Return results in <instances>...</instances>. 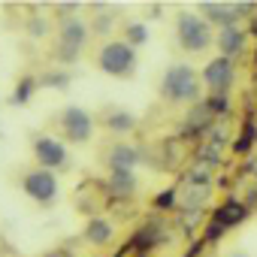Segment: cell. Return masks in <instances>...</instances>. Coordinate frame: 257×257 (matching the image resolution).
Masks as SVG:
<instances>
[{"label": "cell", "instance_id": "obj_1", "mask_svg": "<svg viewBox=\"0 0 257 257\" xmlns=\"http://www.w3.org/2000/svg\"><path fill=\"white\" fill-rule=\"evenodd\" d=\"M161 97L170 103H200V79L188 64H173L161 79Z\"/></svg>", "mask_w": 257, "mask_h": 257}, {"label": "cell", "instance_id": "obj_2", "mask_svg": "<svg viewBox=\"0 0 257 257\" xmlns=\"http://www.w3.org/2000/svg\"><path fill=\"white\" fill-rule=\"evenodd\" d=\"M97 67L106 76L127 79V76H134V70H137V52H134V46H127L124 40H109L97 52Z\"/></svg>", "mask_w": 257, "mask_h": 257}, {"label": "cell", "instance_id": "obj_3", "mask_svg": "<svg viewBox=\"0 0 257 257\" xmlns=\"http://www.w3.org/2000/svg\"><path fill=\"white\" fill-rule=\"evenodd\" d=\"M176 37H179V46L188 52V55H197V52H206L212 46V28L203 16H194V13H179L176 19Z\"/></svg>", "mask_w": 257, "mask_h": 257}, {"label": "cell", "instance_id": "obj_4", "mask_svg": "<svg viewBox=\"0 0 257 257\" xmlns=\"http://www.w3.org/2000/svg\"><path fill=\"white\" fill-rule=\"evenodd\" d=\"M233 79H236V67L230 58H212L206 67H203V82L209 88V97H227L230 88H233Z\"/></svg>", "mask_w": 257, "mask_h": 257}, {"label": "cell", "instance_id": "obj_5", "mask_svg": "<svg viewBox=\"0 0 257 257\" xmlns=\"http://www.w3.org/2000/svg\"><path fill=\"white\" fill-rule=\"evenodd\" d=\"M22 188H25V194H28L34 203H40V206H49V203L58 197V179H55L52 170H31V173L22 179Z\"/></svg>", "mask_w": 257, "mask_h": 257}, {"label": "cell", "instance_id": "obj_6", "mask_svg": "<svg viewBox=\"0 0 257 257\" xmlns=\"http://www.w3.org/2000/svg\"><path fill=\"white\" fill-rule=\"evenodd\" d=\"M88 43V25L82 19H67L61 25V37H58V55L67 61H76L79 52Z\"/></svg>", "mask_w": 257, "mask_h": 257}, {"label": "cell", "instance_id": "obj_7", "mask_svg": "<svg viewBox=\"0 0 257 257\" xmlns=\"http://www.w3.org/2000/svg\"><path fill=\"white\" fill-rule=\"evenodd\" d=\"M61 127H64V134H67L70 143L82 146V143H88L91 134H94V118H91L82 106H67V109L61 112Z\"/></svg>", "mask_w": 257, "mask_h": 257}, {"label": "cell", "instance_id": "obj_8", "mask_svg": "<svg viewBox=\"0 0 257 257\" xmlns=\"http://www.w3.org/2000/svg\"><path fill=\"white\" fill-rule=\"evenodd\" d=\"M212 124H215L212 106H209L206 100L194 103L191 112H188L185 121H182V140H200V137H206V134L212 131Z\"/></svg>", "mask_w": 257, "mask_h": 257}, {"label": "cell", "instance_id": "obj_9", "mask_svg": "<svg viewBox=\"0 0 257 257\" xmlns=\"http://www.w3.org/2000/svg\"><path fill=\"white\" fill-rule=\"evenodd\" d=\"M34 155H37V161H40V170H64V167L70 164L67 149H64L58 140H52V137L34 140Z\"/></svg>", "mask_w": 257, "mask_h": 257}, {"label": "cell", "instance_id": "obj_10", "mask_svg": "<svg viewBox=\"0 0 257 257\" xmlns=\"http://www.w3.org/2000/svg\"><path fill=\"white\" fill-rule=\"evenodd\" d=\"M140 161H143L140 149L127 146V143H115V146H109V152H106V167H109V173H134V167H137Z\"/></svg>", "mask_w": 257, "mask_h": 257}, {"label": "cell", "instance_id": "obj_11", "mask_svg": "<svg viewBox=\"0 0 257 257\" xmlns=\"http://www.w3.org/2000/svg\"><path fill=\"white\" fill-rule=\"evenodd\" d=\"M248 203L245 200H224L215 212H212V221L215 224H221L224 230H230V227H239L245 218H248Z\"/></svg>", "mask_w": 257, "mask_h": 257}, {"label": "cell", "instance_id": "obj_12", "mask_svg": "<svg viewBox=\"0 0 257 257\" xmlns=\"http://www.w3.org/2000/svg\"><path fill=\"white\" fill-rule=\"evenodd\" d=\"M103 191L112 200H131L137 194V176L134 173H109V179L103 182Z\"/></svg>", "mask_w": 257, "mask_h": 257}, {"label": "cell", "instance_id": "obj_13", "mask_svg": "<svg viewBox=\"0 0 257 257\" xmlns=\"http://www.w3.org/2000/svg\"><path fill=\"white\" fill-rule=\"evenodd\" d=\"M215 46H218V52H221V58H236L242 49H245V31L242 28H221L218 31V37H215Z\"/></svg>", "mask_w": 257, "mask_h": 257}, {"label": "cell", "instance_id": "obj_14", "mask_svg": "<svg viewBox=\"0 0 257 257\" xmlns=\"http://www.w3.org/2000/svg\"><path fill=\"white\" fill-rule=\"evenodd\" d=\"M200 13L206 16V22H212V25H221V28H233L236 22H239V16H236V7L233 4H218V0H206V4H200Z\"/></svg>", "mask_w": 257, "mask_h": 257}, {"label": "cell", "instance_id": "obj_15", "mask_svg": "<svg viewBox=\"0 0 257 257\" xmlns=\"http://www.w3.org/2000/svg\"><path fill=\"white\" fill-rule=\"evenodd\" d=\"M82 236H85V242H91V245L103 248V245H109V242L115 239V224H112V221H106V218H91V221L85 224Z\"/></svg>", "mask_w": 257, "mask_h": 257}, {"label": "cell", "instance_id": "obj_16", "mask_svg": "<svg viewBox=\"0 0 257 257\" xmlns=\"http://www.w3.org/2000/svg\"><path fill=\"white\" fill-rule=\"evenodd\" d=\"M164 239H167V236H164V227H161V224H143V227L137 230V236H134V245L143 248V251H149V248L161 245Z\"/></svg>", "mask_w": 257, "mask_h": 257}, {"label": "cell", "instance_id": "obj_17", "mask_svg": "<svg viewBox=\"0 0 257 257\" xmlns=\"http://www.w3.org/2000/svg\"><path fill=\"white\" fill-rule=\"evenodd\" d=\"M103 124L109 127L112 134H131L134 127H137V118L131 112H124V109H112V112H106Z\"/></svg>", "mask_w": 257, "mask_h": 257}, {"label": "cell", "instance_id": "obj_18", "mask_svg": "<svg viewBox=\"0 0 257 257\" xmlns=\"http://www.w3.org/2000/svg\"><path fill=\"white\" fill-rule=\"evenodd\" d=\"M37 85H40V79H34V76H22L19 85H16V91H13V97H10V103H13V106H25V103L34 97Z\"/></svg>", "mask_w": 257, "mask_h": 257}, {"label": "cell", "instance_id": "obj_19", "mask_svg": "<svg viewBox=\"0 0 257 257\" xmlns=\"http://www.w3.org/2000/svg\"><path fill=\"white\" fill-rule=\"evenodd\" d=\"M254 140H257V127H254V121L248 118V121L242 124V134H239V140L233 143V152H236V155H248V149L254 146Z\"/></svg>", "mask_w": 257, "mask_h": 257}, {"label": "cell", "instance_id": "obj_20", "mask_svg": "<svg viewBox=\"0 0 257 257\" xmlns=\"http://www.w3.org/2000/svg\"><path fill=\"white\" fill-rule=\"evenodd\" d=\"M40 85H43V88L64 91V88L70 85V73H64V70H49V73H43V76H40Z\"/></svg>", "mask_w": 257, "mask_h": 257}, {"label": "cell", "instance_id": "obj_21", "mask_svg": "<svg viewBox=\"0 0 257 257\" xmlns=\"http://www.w3.org/2000/svg\"><path fill=\"white\" fill-rule=\"evenodd\" d=\"M124 43H127V46H146V43H149V28L140 25V22L127 25V31H124Z\"/></svg>", "mask_w": 257, "mask_h": 257}, {"label": "cell", "instance_id": "obj_22", "mask_svg": "<svg viewBox=\"0 0 257 257\" xmlns=\"http://www.w3.org/2000/svg\"><path fill=\"white\" fill-rule=\"evenodd\" d=\"M200 218H203V209H194V206H182V227H185L188 233H194V227L200 224Z\"/></svg>", "mask_w": 257, "mask_h": 257}, {"label": "cell", "instance_id": "obj_23", "mask_svg": "<svg viewBox=\"0 0 257 257\" xmlns=\"http://www.w3.org/2000/svg\"><path fill=\"white\" fill-rule=\"evenodd\" d=\"M176 197H179V188H176V185L167 188V191H161V194L155 197V209H176Z\"/></svg>", "mask_w": 257, "mask_h": 257}, {"label": "cell", "instance_id": "obj_24", "mask_svg": "<svg viewBox=\"0 0 257 257\" xmlns=\"http://www.w3.org/2000/svg\"><path fill=\"white\" fill-rule=\"evenodd\" d=\"M46 31H49V25H46L40 16H31V19H28V34H31V37L40 40V37H46Z\"/></svg>", "mask_w": 257, "mask_h": 257}, {"label": "cell", "instance_id": "obj_25", "mask_svg": "<svg viewBox=\"0 0 257 257\" xmlns=\"http://www.w3.org/2000/svg\"><path fill=\"white\" fill-rule=\"evenodd\" d=\"M221 236H224V227H221V224H215V221H209V224H206V230H203V239H206V245H215Z\"/></svg>", "mask_w": 257, "mask_h": 257}, {"label": "cell", "instance_id": "obj_26", "mask_svg": "<svg viewBox=\"0 0 257 257\" xmlns=\"http://www.w3.org/2000/svg\"><path fill=\"white\" fill-rule=\"evenodd\" d=\"M206 103L212 106V112H215V115H227V112H230L227 97H206Z\"/></svg>", "mask_w": 257, "mask_h": 257}, {"label": "cell", "instance_id": "obj_27", "mask_svg": "<svg viewBox=\"0 0 257 257\" xmlns=\"http://www.w3.org/2000/svg\"><path fill=\"white\" fill-rule=\"evenodd\" d=\"M112 19H115V16H100V19L94 22V31H100V34H106V31H109V25H112Z\"/></svg>", "mask_w": 257, "mask_h": 257}, {"label": "cell", "instance_id": "obj_28", "mask_svg": "<svg viewBox=\"0 0 257 257\" xmlns=\"http://www.w3.org/2000/svg\"><path fill=\"white\" fill-rule=\"evenodd\" d=\"M79 10V4H58V13L64 16V13H76Z\"/></svg>", "mask_w": 257, "mask_h": 257}, {"label": "cell", "instance_id": "obj_29", "mask_svg": "<svg viewBox=\"0 0 257 257\" xmlns=\"http://www.w3.org/2000/svg\"><path fill=\"white\" fill-rule=\"evenodd\" d=\"M251 37H257V13L251 16Z\"/></svg>", "mask_w": 257, "mask_h": 257}, {"label": "cell", "instance_id": "obj_30", "mask_svg": "<svg viewBox=\"0 0 257 257\" xmlns=\"http://www.w3.org/2000/svg\"><path fill=\"white\" fill-rule=\"evenodd\" d=\"M230 257H245V254H230Z\"/></svg>", "mask_w": 257, "mask_h": 257}, {"label": "cell", "instance_id": "obj_31", "mask_svg": "<svg viewBox=\"0 0 257 257\" xmlns=\"http://www.w3.org/2000/svg\"><path fill=\"white\" fill-rule=\"evenodd\" d=\"M254 64H257V55H254Z\"/></svg>", "mask_w": 257, "mask_h": 257}]
</instances>
